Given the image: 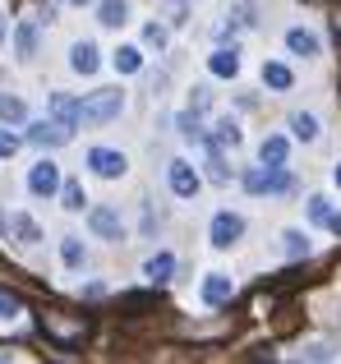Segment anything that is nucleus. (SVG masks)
<instances>
[{
	"label": "nucleus",
	"mask_w": 341,
	"mask_h": 364,
	"mask_svg": "<svg viewBox=\"0 0 341 364\" xmlns=\"http://www.w3.org/2000/svg\"><path fill=\"white\" fill-rule=\"evenodd\" d=\"M207 107H212V92H207V88H194V92H189V111H198V116H203Z\"/></svg>",
	"instance_id": "obj_33"
},
{
	"label": "nucleus",
	"mask_w": 341,
	"mask_h": 364,
	"mask_svg": "<svg viewBox=\"0 0 341 364\" xmlns=\"http://www.w3.org/2000/svg\"><path fill=\"white\" fill-rule=\"evenodd\" d=\"M65 5H92V0H65Z\"/></svg>",
	"instance_id": "obj_37"
},
{
	"label": "nucleus",
	"mask_w": 341,
	"mask_h": 364,
	"mask_svg": "<svg viewBox=\"0 0 341 364\" xmlns=\"http://www.w3.org/2000/svg\"><path fill=\"white\" fill-rule=\"evenodd\" d=\"M14 318H18V295H9L0 286V323H14Z\"/></svg>",
	"instance_id": "obj_32"
},
{
	"label": "nucleus",
	"mask_w": 341,
	"mask_h": 364,
	"mask_svg": "<svg viewBox=\"0 0 341 364\" xmlns=\"http://www.w3.org/2000/svg\"><path fill=\"white\" fill-rule=\"evenodd\" d=\"M240 235H244V217L240 213H217L212 226H207V240H212V249H231Z\"/></svg>",
	"instance_id": "obj_3"
},
{
	"label": "nucleus",
	"mask_w": 341,
	"mask_h": 364,
	"mask_svg": "<svg viewBox=\"0 0 341 364\" xmlns=\"http://www.w3.org/2000/svg\"><path fill=\"white\" fill-rule=\"evenodd\" d=\"M254 23H259V18H254V5H240V9H231V14H226L222 37L226 33H240V28H254Z\"/></svg>",
	"instance_id": "obj_28"
},
{
	"label": "nucleus",
	"mask_w": 341,
	"mask_h": 364,
	"mask_svg": "<svg viewBox=\"0 0 341 364\" xmlns=\"http://www.w3.org/2000/svg\"><path fill=\"white\" fill-rule=\"evenodd\" d=\"M0 37H5V14H0Z\"/></svg>",
	"instance_id": "obj_39"
},
{
	"label": "nucleus",
	"mask_w": 341,
	"mask_h": 364,
	"mask_svg": "<svg viewBox=\"0 0 341 364\" xmlns=\"http://www.w3.org/2000/svg\"><path fill=\"white\" fill-rule=\"evenodd\" d=\"M281 254L286 258H305L309 254V240H305L300 226H286V231H281Z\"/></svg>",
	"instance_id": "obj_23"
},
{
	"label": "nucleus",
	"mask_w": 341,
	"mask_h": 364,
	"mask_svg": "<svg viewBox=\"0 0 341 364\" xmlns=\"http://www.w3.org/2000/svg\"><path fill=\"white\" fill-rule=\"evenodd\" d=\"M291 134H296L300 143H318L323 124H318V116H314V111H291Z\"/></svg>",
	"instance_id": "obj_14"
},
{
	"label": "nucleus",
	"mask_w": 341,
	"mask_h": 364,
	"mask_svg": "<svg viewBox=\"0 0 341 364\" xmlns=\"http://www.w3.org/2000/svg\"><path fill=\"white\" fill-rule=\"evenodd\" d=\"M14 51H18V60H33L37 55V23L23 18V23L14 28Z\"/></svg>",
	"instance_id": "obj_20"
},
{
	"label": "nucleus",
	"mask_w": 341,
	"mask_h": 364,
	"mask_svg": "<svg viewBox=\"0 0 341 364\" xmlns=\"http://www.w3.org/2000/svg\"><path fill=\"white\" fill-rule=\"evenodd\" d=\"M198 295H203V304H212V309H217V304H226V300L235 295V282H231L226 272H207V277H203V291H198Z\"/></svg>",
	"instance_id": "obj_9"
},
{
	"label": "nucleus",
	"mask_w": 341,
	"mask_h": 364,
	"mask_svg": "<svg viewBox=\"0 0 341 364\" xmlns=\"http://www.w3.org/2000/svg\"><path fill=\"white\" fill-rule=\"evenodd\" d=\"M286 46H291V55H305V60H318V55H323V42H318V33H309V28H291Z\"/></svg>",
	"instance_id": "obj_11"
},
{
	"label": "nucleus",
	"mask_w": 341,
	"mask_h": 364,
	"mask_svg": "<svg viewBox=\"0 0 341 364\" xmlns=\"http://www.w3.org/2000/svg\"><path fill=\"white\" fill-rule=\"evenodd\" d=\"M244 189H249L254 198H263V194H286L291 189V176H286V166H249L244 171Z\"/></svg>",
	"instance_id": "obj_1"
},
{
	"label": "nucleus",
	"mask_w": 341,
	"mask_h": 364,
	"mask_svg": "<svg viewBox=\"0 0 341 364\" xmlns=\"http://www.w3.org/2000/svg\"><path fill=\"white\" fill-rule=\"evenodd\" d=\"M83 258H88L83 240H79V235H65V240H60V263L65 267H83Z\"/></svg>",
	"instance_id": "obj_26"
},
{
	"label": "nucleus",
	"mask_w": 341,
	"mask_h": 364,
	"mask_svg": "<svg viewBox=\"0 0 341 364\" xmlns=\"http://www.w3.org/2000/svg\"><path fill=\"white\" fill-rule=\"evenodd\" d=\"M9 231H14L18 245H37V240H42V226H37L28 213H14V217H9Z\"/></svg>",
	"instance_id": "obj_19"
},
{
	"label": "nucleus",
	"mask_w": 341,
	"mask_h": 364,
	"mask_svg": "<svg viewBox=\"0 0 341 364\" xmlns=\"http://www.w3.org/2000/svg\"><path fill=\"white\" fill-rule=\"evenodd\" d=\"M144 46H153V51H166V28H162V23H144Z\"/></svg>",
	"instance_id": "obj_31"
},
{
	"label": "nucleus",
	"mask_w": 341,
	"mask_h": 364,
	"mask_svg": "<svg viewBox=\"0 0 341 364\" xmlns=\"http://www.w3.org/2000/svg\"><path fill=\"white\" fill-rule=\"evenodd\" d=\"M175 5H185V0H175Z\"/></svg>",
	"instance_id": "obj_40"
},
{
	"label": "nucleus",
	"mask_w": 341,
	"mask_h": 364,
	"mask_svg": "<svg viewBox=\"0 0 341 364\" xmlns=\"http://www.w3.org/2000/svg\"><path fill=\"white\" fill-rule=\"evenodd\" d=\"M60 198H65L70 213H83V203H88V198H83V185H74V180H65V185H60Z\"/></svg>",
	"instance_id": "obj_30"
},
{
	"label": "nucleus",
	"mask_w": 341,
	"mask_h": 364,
	"mask_svg": "<svg viewBox=\"0 0 341 364\" xmlns=\"http://www.w3.org/2000/svg\"><path fill=\"white\" fill-rule=\"evenodd\" d=\"M42 332H51L55 341H79L83 323H65V318H55V314H42Z\"/></svg>",
	"instance_id": "obj_18"
},
{
	"label": "nucleus",
	"mask_w": 341,
	"mask_h": 364,
	"mask_svg": "<svg viewBox=\"0 0 341 364\" xmlns=\"http://www.w3.org/2000/svg\"><path fill=\"white\" fill-rule=\"evenodd\" d=\"M0 120L5 124H23L28 120V102L14 97V92H0Z\"/></svg>",
	"instance_id": "obj_22"
},
{
	"label": "nucleus",
	"mask_w": 341,
	"mask_h": 364,
	"mask_svg": "<svg viewBox=\"0 0 341 364\" xmlns=\"http://www.w3.org/2000/svg\"><path fill=\"white\" fill-rule=\"evenodd\" d=\"M28 189H33L37 198H51L55 189H60V166H55V161H37L33 171H28Z\"/></svg>",
	"instance_id": "obj_6"
},
{
	"label": "nucleus",
	"mask_w": 341,
	"mask_h": 364,
	"mask_svg": "<svg viewBox=\"0 0 341 364\" xmlns=\"http://www.w3.org/2000/svg\"><path fill=\"white\" fill-rule=\"evenodd\" d=\"M240 139H244V134H240V124H235L231 116H222V120H217V134H212V143H217V148H240Z\"/></svg>",
	"instance_id": "obj_25"
},
{
	"label": "nucleus",
	"mask_w": 341,
	"mask_h": 364,
	"mask_svg": "<svg viewBox=\"0 0 341 364\" xmlns=\"http://www.w3.org/2000/svg\"><path fill=\"white\" fill-rule=\"evenodd\" d=\"M166 180H170V194H175V198H194L198 194V171L189 166L185 157H175L166 166Z\"/></svg>",
	"instance_id": "obj_5"
},
{
	"label": "nucleus",
	"mask_w": 341,
	"mask_h": 364,
	"mask_svg": "<svg viewBox=\"0 0 341 364\" xmlns=\"http://www.w3.org/2000/svg\"><path fill=\"white\" fill-rule=\"evenodd\" d=\"M332 28H337V37H341V9H337V18H332Z\"/></svg>",
	"instance_id": "obj_36"
},
{
	"label": "nucleus",
	"mask_w": 341,
	"mask_h": 364,
	"mask_svg": "<svg viewBox=\"0 0 341 364\" xmlns=\"http://www.w3.org/2000/svg\"><path fill=\"white\" fill-rule=\"evenodd\" d=\"M46 107H51V116L65 124V129H79V120H83V102H74L70 92H51L46 97Z\"/></svg>",
	"instance_id": "obj_8"
},
{
	"label": "nucleus",
	"mask_w": 341,
	"mask_h": 364,
	"mask_svg": "<svg viewBox=\"0 0 341 364\" xmlns=\"http://www.w3.org/2000/svg\"><path fill=\"white\" fill-rule=\"evenodd\" d=\"M14 152H18V139L14 134H0V157H14Z\"/></svg>",
	"instance_id": "obj_35"
},
{
	"label": "nucleus",
	"mask_w": 341,
	"mask_h": 364,
	"mask_svg": "<svg viewBox=\"0 0 341 364\" xmlns=\"http://www.w3.org/2000/svg\"><path fill=\"white\" fill-rule=\"evenodd\" d=\"M263 83L277 88V92H286L291 88V70H286V65H277V60H268V65H263Z\"/></svg>",
	"instance_id": "obj_29"
},
{
	"label": "nucleus",
	"mask_w": 341,
	"mask_h": 364,
	"mask_svg": "<svg viewBox=\"0 0 341 364\" xmlns=\"http://www.w3.org/2000/svg\"><path fill=\"white\" fill-rule=\"evenodd\" d=\"M207 176H212L217 185H226V180H231V171L222 166V157H217V152H212V157H207Z\"/></svg>",
	"instance_id": "obj_34"
},
{
	"label": "nucleus",
	"mask_w": 341,
	"mask_h": 364,
	"mask_svg": "<svg viewBox=\"0 0 341 364\" xmlns=\"http://www.w3.org/2000/svg\"><path fill=\"white\" fill-rule=\"evenodd\" d=\"M286 152H291V143L281 139V134H268V139L259 143V161H268V166H286Z\"/></svg>",
	"instance_id": "obj_16"
},
{
	"label": "nucleus",
	"mask_w": 341,
	"mask_h": 364,
	"mask_svg": "<svg viewBox=\"0 0 341 364\" xmlns=\"http://www.w3.org/2000/svg\"><path fill=\"white\" fill-rule=\"evenodd\" d=\"M111 65H116L120 74H139L144 70V51H139V46H120V51L111 55Z\"/></svg>",
	"instance_id": "obj_24"
},
{
	"label": "nucleus",
	"mask_w": 341,
	"mask_h": 364,
	"mask_svg": "<svg viewBox=\"0 0 341 364\" xmlns=\"http://www.w3.org/2000/svg\"><path fill=\"white\" fill-rule=\"evenodd\" d=\"M28 139H33L37 148H60V143L74 139V129H65L60 120H37V124H28Z\"/></svg>",
	"instance_id": "obj_7"
},
{
	"label": "nucleus",
	"mask_w": 341,
	"mask_h": 364,
	"mask_svg": "<svg viewBox=\"0 0 341 364\" xmlns=\"http://www.w3.org/2000/svg\"><path fill=\"white\" fill-rule=\"evenodd\" d=\"M88 166H92V176H102V180H120L129 171V161H125V152H116V148H92Z\"/></svg>",
	"instance_id": "obj_4"
},
{
	"label": "nucleus",
	"mask_w": 341,
	"mask_h": 364,
	"mask_svg": "<svg viewBox=\"0 0 341 364\" xmlns=\"http://www.w3.org/2000/svg\"><path fill=\"white\" fill-rule=\"evenodd\" d=\"M97 65H102V51L92 42H74L70 46V70L74 74H97Z\"/></svg>",
	"instance_id": "obj_12"
},
{
	"label": "nucleus",
	"mask_w": 341,
	"mask_h": 364,
	"mask_svg": "<svg viewBox=\"0 0 341 364\" xmlns=\"http://www.w3.org/2000/svg\"><path fill=\"white\" fill-rule=\"evenodd\" d=\"M207 70H212L217 79H235V74H240V51H235V46H217V51L207 55Z\"/></svg>",
	"instance_id": "obj_13"
},
{
	"label": "nucleus",
	"mask_w": 341,
	"mask_h": 364,
	"mask_svg": "<svg viewBox=\"0 0 341 364\" xmlns=\"http://www.w3.org/2000/svg\"><path fill=\"white\" fill-rule=\"evenodd\" d=\"M120 111H125V92L102 88V92H92V97L83 102V124H111Z\"/></svg>",
	"instance_id": "obj_2"
},
{
	"label": "nucleus",
	"mask_w": 341,
	"mask_h": 364,
	"mask_svg": "<svg viewBox=\"0 0 341 364\" xmlns=\"http://www.w3.org/2000/svg\"><path fill=\"white\" fill-rule=\"evenodd\" d=\"M170 272H175V254H166V249H162V254H153V258L144 263V277H148L153 286L170 282Z\"/></svg>",
	"instance_id": "obj_15"
},
{
	"label": "nucleus",
	"mask_w": 341,
	"mask_h": 364,
	"mask_svg": "<svg viewBox=\"0 0 341 364\" xmlns=\"http://www.w3.org/2000/svg\"><path fill=\"white\" fill-rule=\"evenodd\" d=\"M332 217H337V208H332V198H328V194L309 198V222H314V226H328Z\"/></svg>",
	"instance_id": "obj_27"
},
{
	"label": "nucleus",
	"mask_w": 341,
	"mask_h": 364,
	"mask_svg": "<svg viewBox=\"0 0 341 364\" xmlns=\"http://www.w3.org/2000/svg\"><path fill=\"white\" fill-rule=\"evenodd\" d=\"M88 226H92V235H102V240H120V213L116 208H92L88 213Z\"/></svg>",
	"instance_id": "obj_10"
},
{
	"label": "nucleus",
	"mask_w": 341,
	"mask_h": 364,
	"mask_svg": "<svg viewBox=\"0 0 341 364\" xmlns=\"http://www.w3.org/2000/svg\"><path fill=\"white\" fill-rule=\"evenodd\" d=\"M332 180H337V189H341V166H337V171H332Z\"/></svg>",
	"instance_id": "obj_38"
},
{
	"label": "nucleus",
	"mask_w": 341,
	"mask_h": 364,
	"mask_svg": "<svg viewBox=\"0 0 341 364\" xmlns=\"http://www.w3.org/2000/svg\"><path fill=\"white\" fill-rule=\"evenodd\" d=\"M296 360H337V346L328 337H309V341H300Z\"/></svg>",
	"instance_id": "obj_21"
},
{
	"label": "nucleus",
	"mask_w": 341,
	"mask_h": 364,
	"mask_svg": "<svg viewBox=\"0 0 341 364\" xmlns=\"http://www.w3.org/2000/svg\"><path fill=\"white\" fill-rule=\"evenodd\" d=\"M97 23L102 28H125L129 23V5L125 0H102L97 5Z\"/></svg>",
	"instance_id": "obj_17"
}]
</instances>
